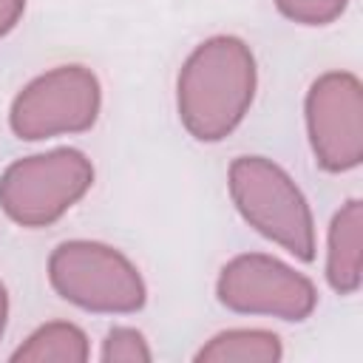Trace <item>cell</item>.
Listing matches in <instances>:
<instances>
[{"label":"cell","mask_w":363,"mask_h":363,"mask_svg":"<svg viewBox=\"0 0 363 363\" xmlns=\"http://www.w3.org/2000/svg\"><path fill=\"white\" fill-rule=\"evenodd\" d=\"M255 96V57L238 37H210L184 60L176 85L179 119L199 142L230 136Z\"/></svg>","instance_id":"obj_1"},{"label":"cell","mask_w":363,"mask_h":363,"mask_svg":"<svg viewBox=\"0 0 363 363\" xmlns=\"http://www.w3.org/2000/svg\"><path fill=\"white\" fill-rule=\"evenodd\" d=\"M306 133L315 162L329 173H346L363 159V88L349 71L318 77L306 94Z\"/></svg>","instance_id":"obj_7"},{"label":"cell","mask_w":363,"mask_h":363,"mask_svg":"<svg viewBox=\"0 0 363 363\" xmlns=\"http://www.w3.org/2000/svg\"><path fill=\"white\" fill-rule=\"evenodd\" d=\"M88 337L79 326L65 323V320H51L43 323L37 332L26 337V343L11 354V360H26V363H82L88 360Z\"/></svg>","instance_id":"obj_10"},{"label":"cell","mask_w":363,"mask_h":363,"mask_svg":"<svg viewBox=\"0 0 363 363\" xmlns=\"http://www.w3.org/2000/svg\"><path fill=\"white\" fill-rule=\"evenodd\" d=\"M363 269V204L349 199L329 224L326 238V281L335 292L352 295L360 289Z\"/></svg>","instance_id":"obj_8"},{"label":"cell","mask_w":363,"mask_h":363,"mask_svg":"<svg viewBox=\"0 0 363 363\" xmlns=\"http://www.w3.org/2000/svg\"><path fill=\"white\" fill-rule=\"evenodd\" d=\"M275 6L301 26H326L346 11L349 0H275Z\"/></svg>","instance_id":"obj_12"},{"label":"cell","mask_w":363,"mask_h":363,"mask_svg":"<svg viewBox=\"0 0 363 363\" xmlns=\"http://www.w3.org/2000/svg\"><path fill=\"white\" fill-rule=\"evenodd\" d=\"M48 281L65 301L88 312L128 315L147 298L139 269L99 241H62L48 258Z\"/></svg>","instance_id":"obj_4"},{"label":"cell","mask_w":363,"mask_h":363,"mask_svg":"<svg viewBox=\"0 0 363 363\" xmlns=\"http://www.w3.org/2000/svg\"><path fill=\"white\" fill-rule=\"evenodd\" d=\"M23 9H26V0H0V40L17 26Z\"/></svg>","instance_id":"obj_13"},{"label":"cell","mask_w":363,"mask_h":363,"mask_svg":"<svg viewBox=\"0 0 363 363\" xmlns=\"http://www.w3.org/2000/svg\"><path fill=\"white\" fill-rule=\"evenodd\" d=\"M230 196L244 221L301 261L315 258V221L301 187L264 156L230 164Z\"/></svg>","instance_id":"obj_2"},{"label":"cell","mask_w":363,"mask_h":363,"mask_svg":"<svg viewBox=\"0 0 363 363\" xmlns=\"http://www.w3.org/2000/svg\"><path fill=\"white\" fill-rule=\"evenodd\" d=\"M99 79L85 65H57L31 79L11 102L9 125L26 139H51L88 130L99 116Z\"/></svg>","instance_id":"obj_5"},{"label":"cell","mask_w":363,"mask_h":363,"mask_svg":"<svg viewBox=\"0 0 363 363\" xmlns=\"http://www.w3.org/2000/svg\"><path fill=\"white\" fill-rule=\"evenodd\" d=\"M281 337L267 329H227L210 337L199 352V363H275L281 360Z\"/></svg>","instance_id":"obj_9"},{"label":"cell","mask_w":363,"mask_h":363,"mask_svg":"<svg viewBox=\"0 0 363 363\" xmlns=\"http://www.w3.org/2000/svg\"><path fill=\"white\" fill-rule=\"evenodd\" d=\"M216 292L233 312L281 320H303L318 303L315 284L306 275L264 252H244L224 264Z\"/></svg>","instance_id":"obj_6"},{"label":"cell","mask_w":363,"mask_h":363,"mask_svg":"<svg viewBox=\"0 0 363 363\" xmlns=\"http://www.w3.org/2000/svg\"><path fill=\"white\" fill-rule=\"evenodd\" d=\"M105 363H147L153 360V352L139 329L130 326H113L105 340H102V354Z\"/></svg>","instance_id":"obj_11"},{"label":"cell","mask_w":363,"mask_h":363,"mask_svg":"<svg viewBox=\"0 0 363 363\" xmlns=\"http://www.w3.org/2000/svg\"><path fill=\"white\" fill-rule=\"evenodd\" d=\"M94 184V164L82 150L57 147L17 159L0 176V207L20 227H48Z\"/></svg>","instance_id":"obj_3"},{"label":"cell","mask_w":363,"mask_h":363,"mask_svg":"<svg viewBox=\"0 0 363 363\" xmlns=\"http://www.w3.org/2000/svg\"><path fill=\"white\" fill-rule=\"evenodd\" d=\"M6 318H9V295H6V286L0 284V335L6 329Z\"/></svg>","instance_id":"obj_14"}]
</instances>
